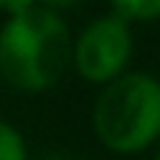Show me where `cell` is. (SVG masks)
<instances>
[{"mask_svg":"<svg viewBox=\"0 0 160 160\" xmlns=\"http://www.w3.org/2000/svg\"><path fill=\"white\" fill-rule=\"evenodd\" d=\"M73 62L68 22L48 6L14 14L0 28V76L22 90H51Z\"/></svg>","mask_w":160,"mask_h":160,"instance_id":"1","label":"cell"},{"mask_svg":"<svg viewBox=\"0 0 160 160\" xmlns=\"http://www.w3.org/2000/svg\"><path fill=\"white\" fill-rule=\"evenodd\" d=\"M93 132L115 155H138L160 138V79L124 73L93 104Z\"/></svg>","mask_w":160,"mask_h":160,"instance_id":"2","label":"cell"},{"mask_svg":"<svg viewBox=\"0 0 160 160\" xmlns=\"http://www.w3.org/2000/svg\"><path fill=\"white\" fill-rule=\"evenodd\" d=\"M132 28L121 14L93 20L73 42V68L90 84H110L127 73L132 59Z\"/></svg>","mask_w":160,"mask_h":160,"instance_id":"3","label":"cell"},{"mask_svg":"<svg viewBox=\"0 0 160 160\" xmlns=\"http://www.w3.org/2000/svg\"><path fill=\"white\" fill-rule=\"evenodd\" d=\"M112 11L129 22H146L160 17V0H110Z\"/></svg>","mask_w":160,"mask_h":160,"instance_id":"4","label":"cell"},{"mask_svg":"<svg viewBox=\"0 0 160 160\" xmlns=\"http://www.w3.org/2000/svg\"><path fill=\"white\" fill-rule=\"evenodd\" d=\"M0 160H28L22 135L8 121H0Z\"/></svg>","mask_w":160,"mask_h":160,"instance_id":"5","label":"cell"},{"mask_svg":"<svg viewBox=\"0 0 160 160\" xmlns=\"http://www.w3.org/2000/svg\"><path fill=\"white\" fill-rule=\"evenodd\" d=\"M34 6H37V0H0V11H6L8 17L22 14V11L34 8Z\"/></svg>","mask_w":160,"mask_h":160,"instance_id":"6","label":"cell"},{"mask_svg":"<svg viewBox=\"0 0 160 160\" xmlns=\"http://www.w3.org/2000/svg\"><path fill=\"white\" fill-rule=\"evenodd\" d=\"M48 8H65V6H73V3H79V0H42Z\"/></svg>","mask_w":160,"mask_h":160,"instance_id":"7","label":"cell"},{"mask_svg":"<svg viewBox=\"0 0 160 160\" xmlns=\"http://www.w3.org/2000/svg\"><path fill=\"white\" fill-rule=\"evenodd\" d=\"M155 160H160V149H158V155H155Z\"/></svg>","mask_w":160,"mask_h":160,"instance_id":"8","label":"cell"}]
</instances>
